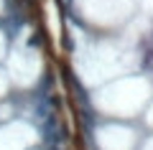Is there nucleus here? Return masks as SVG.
<instances>
[{
	"instance_id": "nucleus-1",
	"label": "nucleus",
	"mask_w": 153,
	"mask_h": 150,
	"mask_svg": "<svg viewBox=\"0 0 153 150\" xmlns=\"http://www.w3.org/2000/svg\"><path fill=\"white\" fill-rule=\"evenodd\" d=\"M10 89H13L10 76H8V71L0 66V99H8V97H10Z\"/></svg>"
},
{
	"instance_id": "nucleus-2",
	"label": "nucleus",
	"mask_w": 153,
	"mask_h": 150,
	"mask_svg": "<svg viewBox=\"0 0 153 150\" xmlns=\"http://www.w3.org/2000/svg\"><path fill=\"white\" fill-rule=\"evenodd\" d=\"M8 51H10V46H8V33H5V28L0 26V61H5Z\"/></svg>"
}]
</instances>
